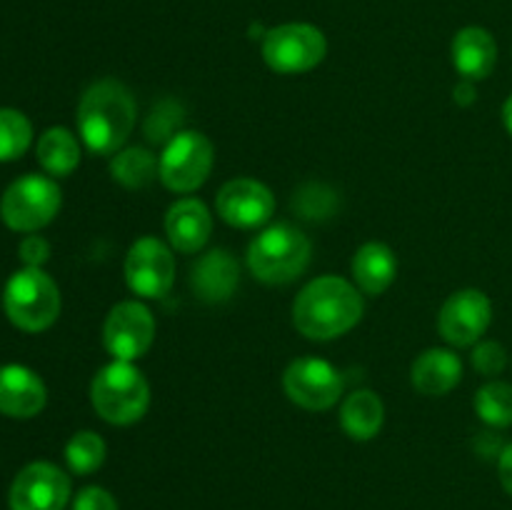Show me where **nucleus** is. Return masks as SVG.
<instances>
[{"label":"nucleus","instance_id":"1","mask_svg":"<svg viewBox=\"0 0 512 510\" xmlns=\"http://www.w3.org/2000/svg\"><path fill=\"white\" fill-rule=\"evenodd\" d=\"M363 295L338 275L310 280L293 303V323L308 340H333L353 330L363 318Z\"/></svg>","mask_w":512,"mask_h":510},{"label":"nucleus","instance_id":"2","mask_svg":"<svg viewBox=\"0 0 512 510\" xmlns=\"http://www.w3.org/2000/svg\"><path fill=\"white\" fill-rule=\"evenodd\" d=\"M138 108L128 85L115 78L98 80L78 103V133L95 155H115L130 138Z\"/></svg>","mask_w":512,"mask_h":510},{"label":"nucleus","instance_id":"3","mask_svg":"<svg viewBox=\"0 0 512 510\" xmlns=\"http://www.w3.org/2000/svg\"><path fill=\"white\" fill-rule=\"evenodd\" d=\"M90 400L105 423L133 425L148 413L150 385L133 363L113 360L95 373L90 383Z\"/></svg>","mask_w":512,"mask_h":510},{"label":"nucleus","instance_id":"4","mask_svg":"<svg viewBox=\"0 0 512 510\" xmlns=\"http://www.w3.org/2000/svg\"><path fill=\"white\" fill-rule=\"evenodd\" d=\"M310 240L295 225L278 223L255 235L248 248V268L260 283L285 285L305 273L310 263Z\"/></svg>","mask_w":512,"mask_h":510},{"label":"nucleus","instance_id":"5","mask_svg":"<svg viewBox=\"0 0 512 510\" xmlns=\"http://www.w3.org/2000/svg\"><path fill=\"white\" fill-rule=\"evenodd\" d=\"M3 310L15 328L43 333L60 315V290L40 268H20L3 290Z\"/></svg>","mask_w":512,"mask_h":510},{"label":"nucleus","instance_id":"6","mask_svg":"<svg viewBox=\"0 0 512 510\" xmlns=\"http://www.w3.org/2000/svg\"><path fill=\"white\" fill-rule=\"evenodd\" d=\"M63 195L58 183L45 175H23L5 190L0 218L15 233H35L58 215Z\"/></svg>","mask_w":512,"mask_h":510},{"label":"nucleus","instance_id":"7","mask_svg":"<svg viewBox=\"0 0 512 510\" xmlns=\"http://www.w3.org/2000/svg\"><path fill=\"white\" fill-rule=\"evenodd\" d=\"M158 178L173 193H193L213 170V143L198 130H178L160 153Z\"/></svg>","mask_w":512,"mask_h":510},{"label":"nucleus","instance_id":"8","mask_svg":"<svg viewBox=\"0 0 512 510\" xmlns=\"http://www.w3.org/2000/svg\"><path fill=\"white\" fill-rule=\"evenodd\" d=\"M328 53L323 30L310 23H285L263 38V60L280 75H300L318 68Z\"/></svg>","mask_w":512,"mask_h":510},{"label":"nucleus","instance_id":"9","mask_svg":"<svg viewBox=\"0 0 512 510\" xmlns=\"http://www.w3.org/2000/svg\"><path fill=\"white\" fill-rule=\"evenodd\" d=\"M125 280L135 295L163 298L175 283V255L163 240L145 235L130 245L125 255Z\"/></svg>","mask_w":512,"mask_h":510},{"label":"nucleus","instance_id":"10","mask_svg":"<svg viewBox=\"0 0 512 510\" xmlns=\"http://www.w3.org/2000/svg\"><path fill=\"white\" fill-rule=\"evenodd\" d=\"M155 340V318L148 305L138 300H123L108 313L103 325L105 350L115 360L143 358Z\"/></svg>","mask_w":512,"mask_h":510},{"label":"nucleus","instance_id":"11","mask_svg":"<svg viewBox=\"0 0 512 510\" xmlns=\"http://www.w3.org/2000/svg\"><path fill=\"white\" fill-rule=\"evenodd\" d=\"M285 395L305 410H328L343 395V378L323 358H298L283 373Z\"/></svg>","mask_w":512,"mask_h":510},{"label":"nucleus","instance_id":"12","mask_svg":"<svg viewBox=\"0 0 512 510\" xmlns=\"http://www.w3.org/2000/svg\"><path fill=\"white\" fill-rule=\"evenodd\" d=\"M70 478L48 460H35L15 475L10 485V510H65Z\"/></svg>","mask_w":512,"mask_h":510},{"label":"nucleus","instance_id":"13","mask_svg":"<svg viewBox=\"0 0 512 510\" xmlns=\"http://www.w3.org/2000/svg\"><path fill=\"white\" fill-rule=\"evenodd\" d=\"M493 320V303L483 290L465 288L450 295L438 315V330L455 348L480 343Z\"/></svg>","mask_w":512,"mask_h":510},{"label":"nucleus","instance_id":"14","mask_svg":"<svg viewBox=\"0 0 512 510\" xmlns=\"http://www.w3.org/2000/svg\"><path fill=\"white\" fill-rule=\"evenodd\" d=\"M218 215L235 228H258L275 213V195L268 185L253 178H235L220 188L215 198Z\"/></svg>","mask_w":512,"mask_h":510},{"label":"nucleus","instance_id":"15","mask_svg":"<svg viewBox=\"0 0 512 510\" xmlns=\"http://www.w3.org/2000/svg\"><path fill=\"white\" fill-rule=\"evenodd\" d=\"M48 390L40 375L25 365H0V413L8 418H35L45 408Z\"/></svg>","mask_w":512,"mask_h":510},{"label":"nucleus","instance_id":"16","mask_svg":"<svg viewBox=\"0 0 512 510\" xmlns=\"http://www.w3.org/2000/svg\"><path fill=\"white\" fill-rule=\"evenodd\" d=\"M240 283L238 260L228 250L218 248L210 253L200 255L190 270V288L195 298L203 303H225L235 293Z\"/></svg>","mask_w":512,"mask_h":510},{"label":"nucleus","instance_id":"17","mask_svg":"<svg viewBox=\"0 0 512 510\" xmlns=\"http://www.w3.org/2000/svg\"><path fill=\"white\" fill-rule=\"evenodd\" d=\"M165 233L180 253H198L213 233V215L198 198H183L165 213Z\"/></svg>","mask_w":512,"mask_h":510},{"label":"nucleus","instance_id":"18","mask_svg":"<svg viewBox=\"0 0 512 510\" xmlns=\"http://www.w3.org/2000/svg\"><path fill=\"white\" fill-rule=\"evenodd\" d=\"M450 53H453L455 70L470 83L488 78L498 63V43H495L493 33L480 25H468V28L458 30Z\"/></svg>","mask_w":512,"mask_h":510},{"label":"nucleus","instance_id":"19","mask_svg":"<svg viewBox=\"0 0 512 510\" xmlns=\"http://www.w3.org/2000/svg\"><path fill=\"white\" fill-rule=\"evenodd\" d=\"M463 378V363L453 350L430 348L415 358L410 380L413 388L423 395H445Z\"/></svg>","mask_w":512,"mask_h":510},{"label":"nucleus","instance_id":"20","mask_svg":"<svg viewBox=\"0 0 512 510\" xmlns=\"http://www.w3.org/2000/svg\"><path fill=\"white\" fill-rule=\"evenodd\" d=\"M353 280L365 295H380L393 285L398 275V258L393 248L385 243H365L353 255Z\"/></svg>","mask_w":512,"mask_h":510},{"label":"nucleus","instance_id":"21","mask_svg":"<svg viewBox=\"0 0 512 510\" xmlns=\"http://www.w3.org/2000/svg\"><path fill=\"white\" fill-rule=\"evenodd\" d=\"M383 420V400L373 390H355L340 405V425L353 440L375 438L383 428Z\"/></svg>","mask_w":512,"mask_h":510},{"label":"nucleus","instance_id":"22","mask_svg":"<svg viewBox=\"0 0 512 510\" xmlns=\"http://www.w3.org/2000/svg\"><path fill=\"white\" fill-rule=\"evenodd\" d=\"M38 163L55 178H65L80 165V143L68 128H48L38 140Z\"/></svg>","mask_w":512,"mask_h":510},{"label":"nucleus","instance_id":"23","mask_svg":"<svg viewBox=\"0 0 512 510\" xmlns=\"http://www.w3.org/2000/svg\"><path fill=\"white\" fill-rule=\"evenodd\" d=\"M158 170L160 160L148 148H138V145L135 148L118 150L113 155V160H110V173L128 190L148 188L158 178Z\"/></svg>","mask_w":512,"mask_h":510},{"label":"nucleus","instance_id":"24","mask_svg":"<svg viewBox=\"0 0 512 510\" xmlns=\"http://www.w3.org/2000/svg\"><path fill=\"white\" fill-rule=\"evenodd\" d=\"M475 413L483 423L493 428H508L512 425V385L503 380H490L475 393Z\"/></svg>","mask_w":512,"mask_h":510},{"label":"nucleus","instance_id":"25","mask_svg":"<svg viewBox=\"0 0 512 510\" xmlns=\"http://www.w3.org/2000/svg\"><path fill=\"white\" fill-rule=\"evenodd\" d=\"M33 143V125L20 110L0 108V163L18 160Z\"/></svg>","mask_w":512,"mask_h":510},{"label":"nucleus","instance_id":"26","mask_svg":"<svg viewBox=\"0 0 512 510\" xmlns=\"http://www.w3.org/2000/svg\"><path fill=\"white\" fill-rule=\"evenodd\" d=\"M65 463L75 475H90L105 463V440L93 430H80L65 445Z\"/></svg>","mask_w":512,"mask_h":510},{"label":"nucleus","instance_id":"27","mask_svg":"<svg viewBox=\"0 0 512 510\" xmlns=\"http://www.w3.org/2000/svg\"><path fill=\"white\" fill-rule=\"evenodd\" d=\"M183 123V113H180V105L173 103V100H163L153 108L148 123H145V133L153 143H163V140H170L175 133V128H180Z\"/></svg>","mask_w":512,"mask_h":510},{"label":"nucleus","instance_id":"28","mask_svg":"<svg viewBox=\"0 0 512 510\" xmlns=\"http://www.w3.org/2000/svg\"><path fill=\"white\" fill-rule=\"evenodd\" d=\"M473 365L478 373L493 378V375H500L505 370V365H508V353H505L503 345L495 343V340H483V343L475 345Z\"/></svg>","mask_w":512,"mask_h":510},{"label":"nucleus","instance_id":"29","mask_svg":"<svg viewBox=\"0 0 512 510\" xmlns=\"http://www.w3.org/2000/svg\"><path fill=\"white\" fill-rule=\"evenodd\" d=\"M73 510H120L118 500L100 485H88L73 500Z\"/></svg>","mask_w":512,"mask_h":510},{"label":"nucleus","instance_id":"30","mask_svg":"<svg viewBox=\"0 0 512 510\" xmlns=\"http://www.w3.org/2000/svg\"><path fill=\"white\" fill-rule=\"evenodd\" d=\"M18 253L23 260V268H40L50 258V243L43 235H25L20 240Z\"/></svg>","mask_w":512,"mask_h":510},{"label":"nucleus","instance_id":"31","mask_svg":"<svg viewBox=\"0 0 512 510\" xmlns=\"http://www.w3.org/2000/svg\"><path fill=\"white\" fill-rule=\"evenodd\" d=\"M498 475H500V485L508 495H512V443L505 445L498 455Z\"/></svg>","mask_w":512,"mask_h":510},{"label":"nucleus","instance_id":"32","mask_svg":"<svg viewBox=\"0 0 512 510\" xmlns=\"http://www.w3.org/2000/svg\"><path fill=\"white\" fill-rule=\"evenodd\" d=\"M455 100H458L460 105H470L475 100V88L470 80H463V83L455 88Z\"/></svg>","mask_w":512,"mask_h":510},{"label":"nucleus","instance_id":"33","mask_svg":"<svg viewBox=\"0 0 512 510\" xmlns=\"http://www.w3.org/2000/svg\"><path fill=\"white\" fill-rule=\"evenodd\" d=\"M503 123H505V128H508V133L512 135V95L505 100V105H503Z\"/></svg>","mask_w":512,"mask_h":510}]
</instances>
